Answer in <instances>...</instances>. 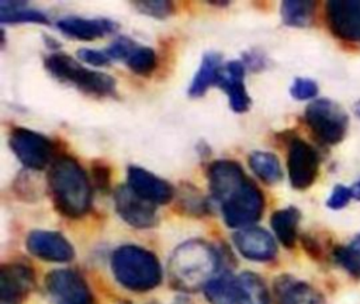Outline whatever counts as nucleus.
<instances>
[{
    "mask_svg": "<svg viewBox=\"0 0 360 304\" xmlns=\"http://www.w3.org/2000/svg\"><path fill=\"white\" fill-rule=\"evenodd\" d=\"M55 208L68 218L83 217L91 205V186L86 170L72 156H58L48 172Z\"/></svg>",
    "mask_w": 360,
    "mask_h": 304,
    "instance_id": "f257e3e1",
    "label": "nucleus"
},
{
    "mask_svg": "<svg viewBox=\"0 0 360 304\" xmlns=\"http://www.w3.org/2000/svg\"><path fill=\"white\" fill-rule=\"evenodd\" d=\"M219 258L215 249L202 239L180 243L169 259V279L174 289L193 293L215 277Z\"/></svg>",
    "mask_w": 360,
    "mask_h": 304,
    "instance_id": "f03ea898",
    "label": "nucleus"
},
{
    "mask_svg": "<svg viewBox=\"0 0 360 304\" xmlns=\"http://www.w3.org/2000/svg\"><path fill=\"white\" fill-rule=\"evenodd\" d=\"M111 270L121 286L139 293L155 289L162 280L158 258L135 245H124L114 251Z\"/></svg>",
    "mask_w": 360,
    "mask_h": 304,
    "instance_id": "7ed1b4c3",
    "label": "nucleus"
},
{
    "mask_svg": "<svg viewBox=\"0 0 360 304\" xmlns=\"http://www.w3.org/2000/svg\"><path fill=\"white\" fill-rule=\"evenodd\" d=\"M46 70L59 82L69 83L80 91L94 97H112L117 91V84L112 76L90 70L82 66L70 55L55 52L45 58Z\"/></svg>",
    "mask_w": 360,
    "mask_h": 304,
    "instance_id": "20e7f679",
    "label": "nucleus"
},
{
    "mask_svg": "<svg viewBox=\"0 0 360 304\" xmlns=\"http://www.w3.org/2000/svg\"><path fill=\"white\" fill-rule=\"evenodd\" d=\"M304 117L312 134L323 144L335 145L346 135L349 117L338 103L329 99L311 101L305 108Z\"/></svg>",
    "mask_w": 360,
    "mask_h": 304,
    "instance_id": "39448f33",
    "label": "nucleus"
},
{
    "mask_svg": "<svg viewBox=\"0 0 360 304\" xmlns=\"http://www.w3.org/2000/svg\"><path fill=\"white\" fill-rule=\"evenodd\" d=\"M263 208L264 197L262 190L250 179L221 203L225 224L231 228L240 229L256 222L262 217Z\"/></svg>",
    "mask_w": 360,
    "mask_h": 304,
    "instance_id": "423d86ee",
    "label": "nucleus"
},
{
    "mask_svg": "<svg viewBox=\"0 0 360 304\" xmlns=\"http://www.w3.org/2000/svg\"><path fill=\"white\" fill-rule=\"evenodd\" d=\"M8 144L17 159L31 170H42L53 158V142L48 137L27 128H13Z\"/></svg>",
    "mask_w": 360,
    "mask_h": 304,
    "instance_id": "0eeeda50",
    "label": "nucleus"
},
{
    "mask_svg": "<svg viewBox=\"0 0 360 304\" xmlns=\"http://www.w3.org/2000/svg\"><path fill=\"white\" fill-rule=\"evenodd\" d=\"M45 287L53 304H94L86 280L75 270H52L45 279Z\"/></svg>",
    "mask_w": 360,
    "mask_h": 304,
    "instance_id": "6e6552de",
    "label": "nucleus"
},
{
    "mask_svg": "<svg viewBox=\"0 0 360 304\" xmlns=\"http://www.w3.org/2000/svg\"><path fill=\"white\" fill-rule=\"evenodd\" d=\"M288 179L294 189H308L316 179L319 156L316 151L300 138L291 139L287 153Z\"/></svg>",
    "mask_w": 360,
    "mask_h": 304,
    "instance_id": "1a4fd4ad",
    "label": "nucleus"
},
{
    "mask_svg": "<svg viewBox=\"0 0 360 304\" xmlns=\"http://www.w3.org/2000/svg\"><path fill=\"white\" fill-rule=\"evenodd\" d=\"M115 210L120 217L134 228H152L158 222L153 204L136 196L128 186H120L114 193Z\"/></svg>",
    "mask_w": 360,
    "mask_h": 304,
    "instance_id": "9d476101",
    "label": "nucleus"
},
{
    "mask_svg": "<svg viewBox=\"0 0 360 304\" xmlns=\"http://www.w3.org/2000/svg\"><path fill=\"white\" fill-rule=\"evenodd\" d=\"M127 182V186L136 196L153 205L167 204L174 194V190L169 182L139 166L128 167Z\"/></svg>",
    "mask_w": 360,
    "mask_h": 304,
    "instance_id": "9b49d317",
    "label": "nucleus"
},
{
    "mask_svg": "<svg viewBox=\"0 0 360 304\" xmlns=\"http://www.w3.org/2000/svg\"><path fill=\"white\" fill-rule=\"evenodd\" d=\"M27 249L31 255L46 262H69L75 256L73 246L59 232L35 229L27 236Z\"/></svg>",
    "mask_w": 360,
    "mask_h": 304,
    "instance_id": "f8f14e48",
    "label": "nucleus"
},
{
    "mask_svg": "<svg viewBox=\"0 0 360 304\" xmlns=\"http://www.w3.org/2000/svg\"><path fill=\"white\" fill-rule=\"evenodd\" d=\"M332 34L345 41H360V1H329L325 7Z\"/></svg>",
    "mask_w": 360,
    "mask_h": 304,
    "instance_id": "ddd939ff",
    "label": "nucleus"
},
{
    "mask_svg": "<svg viewBox=\"0 0 360 304\" xmlns=\"http://www.w3.org/2000/svg\"><path fill=\"white\" fill-rule=\"evenodd\" d=\"M248 180L239 163L231 159L214 160L208 167V186L212 197L221 204Z\"/></svg>",
    "mask_w": 360,
    "mask_h": 304,
    "instance_id": "4468645a",
    "label": "nucleus"
},
{
    "mask_svg": "<svg viewBox=\"0 0 360 304\" xmlns=\"http://www.w3.org/2000/svg\"><path fill=\"white\" fill-rule=\"evenodd\" d=\"M35 283L31 267L24 263H8L0 269L1 304H18L28 296Z\"/></svg>",
    "mask_w": 360,
    "mask_h": 304,
    "instance_id": "2eb2a0df",
    "label": "nucleus"
},
{
    "mask_svg": "<svg viewBox=\"0 0 360 304\" xmlns=\"http://www.w3.org/2000/svg\"><path fill=\"white\" fill-rule=\"evenodd\" d=\"M236 249L242 256L256 262L271 260L277 253L274 238L263 228L248 227L233 235Z\"/></svg>",
    "mask_w": 360,
    "mask_h": 304,
    "instance_id": "dca6fc26",
    "label": "nucleus"
},
{
    "mask_svg": "<svg viewBox=\"0 0 360 304\" xmlns=\"http://www.w3.org/2000/svg\"><path fill=\"white\" fill-rule=\"evenodd\" d=\"M245 65L239 61H231L222 66L217 86L222 89L229 99V106L235 113H245L250 107V97L245 86Z\"/></svg>",
    "mask_w": 360,
    "mask_h": 304,
    "instance_id": "f3484780",
    "label": "nucleus"
},
{
    "mask_svg": "<svg viewBox=\"0 0 360 304\" xmlns=\"http://www.w3.org/2000/svg\"><path fill=\"white\" fill-rule=\"evenodd\" d=\"M273 293L276 304H325L323 296L315 287L290 274L274 280Z\"/></svg>",
    "mask_w": 360,
    "mask_h": 304,
    "instance_id": "a211bd4d",
    "label": "nucleus"
},
{
    "mask_svg": "<svg viewBox=\"0 0 360 304\" xmlns=\"http://www.w3.org/2000/svg\"><path fill=\"white\" fill-rule=\"evenodd\" d=\"M56 25L65 35L80 41H93L117 30V24L108 18L66 17L59 20Z\"/></svg>",
    "mask_w": 360,
    "mask_h": 304,
    "instance_id": "6ab92c4d",
    "label": "nucleus"
},
{
    "mask_svg": "<svg viewBox=\"0 0 360 304\" xmlns=\"http://www.w3.org/2000/svg\"><path fill=\"white\" fill-rule=\"evenodd\" d=\"M222 66V58L218 52H207L188 87L190 97H201L212 84L217 86Z\"/></svg>",
    "mask_w": 360,
    "mask_h": 304,
    "instance_id": "aec40b11",
    "label": "nucleus"
},
{
    "mask_svg": "<svg viewBox=\"0 0 360 304\" xmlns=\"http://www.w3.org/2000/svg\"><path fill=\"white\" fill-rule=\"evenodd\" d=\"M236 304H270L264 281L252 272H243L236 277Z\"/></svg>",
    "mask_w": 360,
    "mask_h": 304,
    "instance_id": "412c9836",
    "label": "nucleus"
},
{
    "mask_svg": "<svg viewBox=\"0 0 360 304\" xmlns=\"http://www.w3.org/2000/svg\"><path fill=\"white\" fill-rule=\"evenodd\" d=\"M300 211L295 207H287L273 213L270 224L277 239L285 246L292 248L297 241Z\"/></svg>",
    "mask_w": 360,
    "mask_h": 304,
    "instance_id": "4be33fe9",
    "label": "nucleus"
},
{
    "mask_svg": "<svg viewBox=\"0 0 360 304\" xmlns=\"http://www.w3.org/2000/svg\"><path fill=\"white\" fill-rule=\"evenodd\" d=\"M249 166L253 170V173L267 184H274L280 182L283 177V170L278 158L271 152H252L249 155Z\"/></svg>",
    "mask_w": 360,
    "mask_h": 304,
    "instance_id": "5701e85b",
    "label": "nucleus"
},
{
    "mask_svg": "<svg viewBox=\"0 0 360 304\" xmlns=\"http://www.w3.org/2000/svg\"><path fill=\"white\" fill-rule=\"evenodd\" d=\"M0 21L7 23H37L49 24L48 17L34 8H30L27 3L22 1H1L0 3Z\"/></svg>",
    "mask_w": 360,
    "mask_h": 304,
    "instance_id": "b1692460",
    "label": "nucleus"
},
{
    "mask_svg": "<svg viewBox=\"0 0 360 304\" xmlns=\"http://www.w3.org/2000/svg\"><path fill=\"white\" fill-rule=\"evenodd\" d=\"M204 291L210 304H236V277L231 274L214 277Z\"/></svg>",
    "mask_w": 360,
    "mask_h": 304,
    "instance_id": "393cba45",
    "label": "nucleus"
},
{
    "mask_svg": "<svg viewBox=\"0 0 360 304\" xmlns=\"http://www.w3.org/2000/svg\"><path fill=\"white\" fill-rule=\"evenodd\" d=\"M280 11L285 25L301 28L312 23L314 13H315V3L287 0V1H283Z\"/></svg>",
    "mask_w": 360,
    "mask_h": 304,
    "instance_id": "a878e982",
    "label": "nucleus"
},
{
    "mask_svg": "<svg viewBox=\"0 0 360 304\" xmlns=\"http://www.w3.org/2000/svg\"><path fill=\"white\" fill-rule=\"evenodd\" d=\"M333 259L350 276L360 279V234L356 235L347 245L333 249Z\"/></svg>",
    "mask_w": 360,
    "mask_h": 304,
    "instance_id": "bb28decb",
    "label": "nucleus"
},
{
    "mask_svg": "<svg viewBox=\"0 0 360 304\" xmlns=\"http://www.w3.org/2000/svg\"><path fill=\"white\" fill-rule=\"evenodd\" d=\"M125 63L134 73L139 76H149L156 69L158 56L152 48L138 45Z\"/></svg>",
    "mask_w": 360,
    "mask_h": 304,
    "instance_id": "cd10ccee",
    "label": "nucleus"
},
{
    "mask_svg": "<svg viewBox=\"0 0 360 304\" xmlns=\"http://www.w3.org/2000/svg\"><path fill=\"white\" fill-rule=\"evenodd\" d=\"M198 193L200 191L194 190V187H190V186L181 190L179 196V203L186 213L193 215H204L208 211V203Z\"/></svg>",
    "mask_w": 360,
    "mask_h": 304,
    "instance_id": "c85d7f7f",
    "label": "nucleus"
},
{
    "mask_svg": "<svg viewBox=\"0 0 360 304\" xmlns=\"http://www.w3.org/2000/svg\"><path fill=\"white\" fill-rule=\"evenodd\" d=\"M134 6L141 13L155 18H166L174 11L172 1H135Z\"/></svg>",
    "mask_w": 360,
    "mask_h": 304,
    "instance_id": "c756f323",
    "label": "nucleus"
},
{
    "mask_svg": "<svg viewBox=\"0 0 360 304\" xmlns=\"http://www.w3.org/2000/svg\"><path fill=\"white\" fill-rule=\"evenodd\" d=\"M138 44L127 37L117 38L107 49L105 53L108 55L110 61H125L131 56V53L136 49Z\"/></svg>",
    "mask_w": 360,
    "mask_h": 304,
    "instance_id": "7c9ffc66",
    "label": "nucleus"
},
{
    "mask_svg": "<svg viewBox=\"0 0 360 304\" xmlns=\"http://www.w3.org/2000/svg\"><path fill=\"white\" fill-rule=\"evenodd\" d=\"M290 93L297 100H309L316 96L318 84L312 79L297 77L290 89Z\"/></svg>",
    "mask_w": 360,
    "mask_h": 304,
    "instance_id": "2f4dec72",
    "label": "nucleus"
},
{
    "mask_svg": "<svg viewBox=\"0 0 360 304\" xmlns=\"http://www.w3.org/2000/svg\"><path fill=\"white\" fill-rule=\"evenodd\" d=\"M350 198H353L352 196V190L347 186H342L338 184L333 187L330 197L326 201V205L332 210H340L343 207L347 205V203L350 201Z\"/></svg>",
    "mask_w": 360,
    "mask_h": 304,
    "instance_id": "473e14b6",
    "label": "nucleus"
},
{
    "mask_svg": "<svg viewBox=\"0 0 360 304\" xmlns=\"http://www.w3.org/2000/svg\"><path fill=\"white\" fill-rule=\"evenodd\" d=\"M76 55L80 61H83L89 65H93V66H105V65L110 63V58L105 53V51L83 48V49H79L76 52Z\"/></svg>",
    "mask_w": 360,
    "mask_h": 304,
    "instance_id": "72a5a7b5",
    "label": "nucleus"
},
{
    "mask_svg": "<svg viewBox=\"0 0 360 304\" xmlns=\"http://www.w3.org/2000/svg\"><path fill=\"white\" fill-rule=\"evenodd\" d=\"M91 173H93V180L100 190H107L110 187V169L105 163L103 162L93 163Z\"/></svg>",
    "mask_w": 360,
    "mask_h": 304,
    "instance_id": "f704fd0d",
    "label": "nucleus"
},
{
    "mask_svg": "<svg viewBox=\"0 0 360 304\" xmlns=\"http://www.w3.org/2000/svg\"><path fill=\"white\" fill-rule=\"evenodd\" d=\"M245 62H246V65L243 63L245 68L249 66V68H252L253 70H256V69H259V68L263 66V58H260L257 53H256V55L248 53V58H245Z\"/></svg>",
    "mask_w": 360,
    "mask_h": 304,
    "instance_id": "c9c22d12",
    "label": "nucleus"
},
{
    "mask_svg": "<svg viewBox=\"0 0 360 304\" xmlns=\"http://www.w3.org/2000/svg\"><path fill=\"white\" fill-rule=\"evenodd\" d=\"M350 190H352V196H353L356 200H360V182H356V183L350 187Z\"/></svg>",
    "mask_w": 360,
    "mask_h": 304,
    "instance_id": "e433bc0d",
    "label": "nucleus"
},
{
    "mask_svg": "<svg viewBox=\"0 0 360 304\" xmlns=\"http://www.w3.org/2000/svg\"><path fill=\"white\" fill-rule=\"evenodd\" d=\"M353 110H354V114L360 118V100H357L356 103H354V107H353Z\"/></svg>",
    "mask_w": 360,
    "mask_h": 304,
    "instance_id": "4c0bfd02",
    "label": "nucleus"
},
{
    "mask_svg": "<svg viewBox=\"0 0 360 304\" xmlns=\"http://www.w3.org/2000/svg\"><path fill=\"white\" fill-rule=\"evenodd\" d=\"M120 304H131L129 301H122V303H120Z\"/></svg>",
    "mask_w": 360,
    "mask_h": 304,
    "instance_id": "58836bf2",
    "label": "nucleus"
},
{
    "mask_svg": "<svg viewBox=\"0 0 360 304\" xmlns=\"http://www.w3.org/2000/svg\"><path fill=\"white\" fill-rule=\"evenodd\" d=\"M150 304H156V303H150Z\"/></svg>",
    "mask_w": 360,
    "mask_h": 304,
    "instance_id": "ea45409f",
    "label": "nucleus"
}]
</instances>
